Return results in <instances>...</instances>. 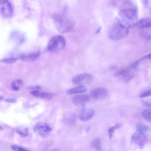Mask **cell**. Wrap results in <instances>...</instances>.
Masks as SVG:
<instances>
[{"mask_svg":"<svg viewBox=\"0 0 151 151\" xmlns=\"http://www.w3.org/2000/svg\"><path fill=\"white\" fill-rule=\"evenodd\" d=\"M127 5L119 12L120 19L127 27L135 26L138 21L137 9L132 4Z\"/></svg>","mask_w":151,"mask_h":151,"instance_id":"6da1fadb","label":"cell"},{"mask_svg":"<svg viewBox=\"0 0 151 151\" xmlns=\"http://www.w3.org/2000/svg\"><path fill=\"white\" fill-rule=\"evenodd\" d=\"M128 29L120 19L116 18V21L110 28L108 36L111 40L116 41L126 37L129 34Z\"/></svg>","mask_w":151,"mask_h":151,"instance_id":"7a4b0ae2","label":"cell"},{"mask_svg":"<svg viewBox=\"0 0 151 151\" xmlns=\"http://www.w3.org/2000/svg\"><path fill=\"white\" fill-rule=\"evenodd\" d=\"M53 19L57 29L61 33L70 32L74 25V22L64 15H56Z\"/></svg>","mask_w":151,"mask_h":151,"instance_id":"3957f363","label":"cell"},{"mask_svg":"<svg viewBox=\"0 0 151 151\" xmlns=\"http://www.w3.org/2000/svg\"><path fill=\"white\" fill-rule=\"evenodd\" d=\"M66 41L64 37L61 35H57L52 37L49 41L47 50L52 52H56L62 50L65 47Z\"/></svg>","mask_w":151,"mask_h":151,"instance_id":"277c9868","label":"cell"},{"mask_svg":"<svg viewBox=\"0 0 151 151\" xmlns=\"http://www.w3.org/2000/svg\"><path fill=\"white\" fill-rule=\"evenodd\" d=\"M52 128L48 124L41 122H37L33 127V130L37 134L42 137L47 136Z\"/></svg>","mask_w":151,"mask_h":151,"instance_id":"5b68a950","label":"cell"},{"mask_svg":"<svg viewBox=\"0 0 151 151\" xmlns=\"http://www.w3.org/2000/svg\"><path fill=\"white\" fill-rule=\"evenodd\" d=\"M0 12L4 18H9L13 13V9L11 3L8 0H0Z\"/></svg>","mask_w":151,"mask_h":151,"instance_id":"8992f818","label":"cell"},{"mask_svg":"<svg viewBox=\"0 0 151 151\" xmlns=\"http://www.w3.org/2000/svg\"><path fill=\"white\" fill-rule=\"evenodd\" d=\"M93 79V76L87 73H83L74 77L72 79L74 84L83 85L90 83Z\"/></svg>","mask_w":151,"mask_h":151,"instance_id":"52a82bcc","label":"cell"},{"mask_svg":"<svg viewBox=\"0 0 151 151\" xmlns=\"http://www.w3.org/2000/svg\"><path fill=\"white\" fill-rule=\"evenodd\" d=\"M132 142L140 148H143L146 142L147 139L144 133L137 131L131 137Z\"/></svg>","mask_w":151,"mask_h":151,"instance_id":"ba28073f","label":"cell"},{"mask_svg":"<svg viewBox=\"0 0 151 151\" xmlns=\"http://www.w3.org/2000/svg\"><path fill=\"white\" fill-rule=\"evenodd\" d=\"M108 94V90L103 88H96L93 90L91 93L92 97L97 100L105 98Z\"/></svg>","mask_w":151,"mask_h":151,"instance_id":"9c48e42d","label":"cell"},{"mask_svg":"<svg viewBox=\"0 0 151 151\" xmlns=\"http://www.w3.org/2000/svg\"><path fill=\"white\" fill-rule=\"evenodd\" d=\"M94 114L95 112L93 109H86L83 106L79 114V118L81 121L86 122L91 119Z\"/></svg>","mask_w":151,"mask_h":151,"instance_id":"30bf717a","label":"cell"},{"mask_svg":"<svg viewBox=\"0 0 151 151\" xmlns=\"http://www.w3.org/2000/svg\"><path fill=\"white\" fill-rule=\"evenodd\" d=\"M40 55V52L38 51L21 55L18 58L24 62H31L35 60L38 58Z\"/></svg>","mask_w":151,"mask_h":151,"instance_id":"8fae6325","label":"cell"},{"mask_svg":"<svg viewBox=\"0 0 151 151\" xmlns=\"http://www.w3.org/2000/svg\"><path fill=\"white\" fill-rule=\"evenodd\" d=\"M90 96L87 95H81L74 96L72 99L73 103L76 105L84 104L90 101Z\"/></svg>","mask_w":151,"mask_h":151,"instance_id":"7c38bea8","label":"cell"},{"mask_svg":"<svg viewBox=\"0 0 151 151\" xmlns=\"http://www.w3.org/2000/svg\"><path fill=\"white\" fill-rule=\"evenodd\" d=\"M135 26L141 29L151 27V18H142L137 22Z\"/></svg>","mask_w":151,"mask_h":151,"instance_id":"4fadbf2b","label":"cell"},{"mask_svg":"<svg viewBox=\"0 0 151 151\" xmlns=\"http://www.w3.org/2000/svg\"><path fill=\"white\" fill-rule=\"evenodd\" d=\"M87 89L86 86L84 85H81L75 88H70L68 90L66 93L68 94L81 93L85 92L86 91Z\"/></svg>","mask_w":151,"mask_h":151,"instance_id":"5bb4252c","label":"cell"},{"mask_svg":"<svg viewBox=\"0 0 151 151\" xmlns=\"http://www.w3.org/2000/svg\"><path fill=\"white\" fill-rule=\"evenodd\" d=\"M91 146L92 148L97 150H101L100 139L97 137L93 139L91 142Z\"/></svg>","mask_w":151,"mask_h":151,"instance_id":"9a60e30c","label":"cell"},{"mask_svg":"<svg viewBox=\"0 0 151 151\" xmlns=\"http://www.w3.org/2000/svg\"><path fill=\"white\" fill-rule=\"evenodd\" d=\"M137 131H139L143 133L148 132L150 130V127L147 125L143 124H137L136 126Z\"/></svg>","mask_w":151,"mask_h":151,"instance_id":"2e32d148","label":"cell"},{"mask_svg":"<svg viewBox=\"0 0 151 151\" xmlns=\"http://www.w3.org/2000/svg\"><path fill=\"white\" fill-rule=\"evenodd\" d=\"M142 115L147 121L151 122V109H147L144 110L142 112Z\"/></svg>","mask_w":151,"mask_h":151,"instance_id":"e0dca14e","label":"cell"},{"mask_svg":"<svg viewBox=\"0 0 151 151\" xmlns=\"http://www.w3.org/2000/svg\"><path fill=\"white\" fill-rule=\"evenodd\" d=\"M122 76V79L123 81L124 82L127 83L134 78V75L129 71Z\"/></svg>","mask_w":151,"mask_h":151,"instance_id":"ac0fdd59","label":"cell"},{"mask_svg":"<svg viewBox=\"0 0 151 151\" xmlns=\"http://www.w3.org/2000/svg\"><path fill=\"white\" fill-rule=\"evenodd\" d=\"M54 94L51 93L40 92L39 97L46 99H51L53 98Z\"/></svg>","mask_w":151,"mask_h":151,"instance_id":"d6986e66","label":"cell"},{"mask_svg":"<svg viewBox=\"0 0 151 151\" xmlns=\"http://www.w3.org/2000/svg\"><path fill=\"white\" fill-rule=\"evenodd\" d=\"M16 132L21 136L25 137L28 135L29 131L28 128L26 127L23 129H17Z\"/></svg>","mask_w":151,"mask_h":151,"instance_id":"ffe728a7","label":"cell"},{"mask_svg":"<svg viewBox=\"0 0 151 151\" xmlns=\"http://www.w3.org/2000/svg\"><path fill=\"white\" fill-rule=\"evenodd\" d=\"M120 124H117L111 127L108 130L109 137L110 139L112 138L115 129H118L120 126Z\"/></svg>","mask_w":151,"mask_h":151,"instance_id":"44dd1931","label":"cell"},{"mask_svg":"<svg viewBox=\"0 0 151 151\" xmlns=\"http://www.w3.org/2000/svg\"><path fill=\"white\" fill-rule=\"evenodd\" d=\"M141 61L140 59L134 61L129 65L127 68L129 70L135 68L138 65Z\"/></svg>","mask_w":151,"mask_h":151,"instance_id":"7402d4cb","label":"cell"},{"mask_svg":"<svg viewBox=\"0 0 151 151\" xmlns=\"http://www.w3.org/2000/svg\"><path fill=\"white\" fill-rule=\"evenodd\" d=\"M18 58V57L4 58L1 60V61L5 63L11 64L15 63Z\"/></svg>","mask_w":151,"mask_h":151,"instance_id":"603a6c76","label":"cell"},{"mask_svg":"<svg viewBox=\"0 0 151 151\" xmlns=\"http://www.w3.org/2000/svg\"><path fill=\"white\" fill-rule=\"evenodd\" d=\"M130 71L127 68L126 69L120 70L117 71L114 74V76L116 77L122 76L129 71Z\"/></svg>","mask_w":151,"mask_h":151,"instance_id":"cb8c5ba5","label":"cell"},{"mask_svg":"<svg viewBox=\"0 0 151 151\" xmlns=\"http://www.w3.org/2000/svg\"><path fill=\"white\" fill-rule=\"evenodd\" d=\"M151 96V88L142 92L139 94L140 98H144Z\"/></svg>","mask_w":151,"mask_h":151,"instance_id":"d4e9b609","label":"cell"},{"mask_svg":"<svg viewBox=\"0 0 151 151\" xmlns=\"http://www.w3.org/2000/svg\"><path fill=\"white\" fill-rule=\"evenodd\" d=\"M141 103L143 106L151 108V99L142 100Z\"/></svg>","mask_w":151,"mask_h":151,"instance_id":"484cf974","label":"cell"},{"mask_svg":"<svg viewBox=\"0 0 151 151\" xmlns=\"http://www.w3.org/2000/svg\"><path fill=\"white\" fill-rule=\"evenodd\" d=\"M10 148L12 150L16 151H28L25 148L22 147H19L15 145H12L10 147Z\"/></svg>","mask_w":151,"mask_h":151,"instance_id":"4316f807","label":"cell"},{"mask_svg":"<svg viewBox=\"0 0 151 151\" xmlns=\"http://www.w3.org/2000/svg\"><path fill=\"white\" fill-rule=\"evenodd\" d=\"M40 92L38 91L34 90L31 91L30 93L34 96L39 97Z\"/></svg>","mask_w":151,"mask_h":151,"instance_id":"83f0119b","label":"cell"},{"mask_svg":"<svg viewBox=\"0 0 151 151\" xmlns=\"http://www.w3.org/2000/svg\"><path fill=\"white\" fill-rule=\"evenodd\" d=\"M4 101L9 103H14L16 102V100L14 98H7L5 99Z\"/></svg>","mask_w":151,"mask_h":151,"instance_id":"f1b7e54d","label":"cell"},{"mask_svg":"<svg viewBox=\"0 0 151 151\" xmlns=\"http://www.w3.org/2000/svg\"><path fill=\"white\" fill-rule=\"evenodd\" d=\"M151 59V53L146 55L142 57L140 60H141L146 59Z\"/></svg>","mask_w":151,"mask_h":151,"instance_id":"f546056e","label":"cell"},{"mask_svg":"<svg viewBox=\"0 0 151 151\" xmlns=\"http://www.w3.org/2000/svg\"><path fill=\"white\" fill-rule=\"evenodd\" d=\"M117 68V66L116 65H113L111 66L109 68V69L111 70H113L116 69Z\"/></svg>","mask_w":151,"mask_h":151,"instance_id":"4dcf8cb0","label":"cell"},{"mask_svg":"<svg viewBox=\"0 0 151 151\" xmlns=\"http://www.w3.org/2000/svg\"><path fill=\"white\" fill-rule=\"evenodd\" d=\"M12 90L15 91H19L20 89V88L19 87L16 86H14L12 87Z\"/></svg>","mask_w":151,"mask_h":151,"instance_id":"1f68e13d","label":"cell"},{"mask_svg":"<svg viewBox=\"0 0 151 151\" xmlns=\"http://www.w3.org/2000/svg\"><path fill=\"white\" fill-rule=\"evenodd\" d=\"M101 29V27H99L98 28L96 31V33L98 34L100 32Z\"/></svg>","mask_w":151,"mask_h":151,"instance_id":"d6a6232c","label":"cell"},{"mask_svg":"<svg viewBox=\"0 0 151 151\" xmlns=\"http://www.w3.org/2000/svg\"><path fill=\"white\" fill-rule=\"evenodd\" d=\"M17 82L19 83H20V84L22 83V80L20 79H18L17 80Z\"/></svg>","mask_w":151,"mask_h":151,"instance_id":"836d02e7","label":"cell"},{"mask_svg":"<svg viewBox=\"0 0 151 151\" xmlns=\"http://www.w3.org/2000/svg\"><path fill=\"white\" fill-rule=\"evenodd\" d=\"M4 98V97L2 96H0V101H1Z\"/></svg>","mask_w":151,"mask_h":151,"instance_id":"e575fe53","label":"cell"},{"mask_svg":"<svg viewBox=\"0 0 151 151\" xmlns=\"http://www.w3.org/2000/svg\"><path fill=\"white\" fill-rule=\"evenodd\" d=\"M0 129L1 130H2L3 129V127L1 126H0Z\"/></svg>","mask_w":151,"mask_h":151,"instance_id":"d590c367","label":"cell"},{"mask_svg":"<svg viewBox=\"0 0 151 151\" xmlns=\"http://www.w3.org/2000/svg\"><path fill=\"white\" fill-rule=\"evenodd\" d=\"M150 14L151 15V7H150Z\"/></svg>","mask_w":151,"mask_h":151,"instance_id":"8d00e7d4","label":"cell"}]
</instances>
